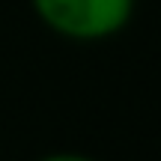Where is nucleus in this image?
I'll return each mask as SVG.
<instances>
[{"label":"nucleus","mask_w":161,"mask_h":161,"mask_svg":"<svg viewBox=\"0 0 161 161\" xmlns=\"http://www.w3.org/2000/svg\"><path fill=\"white\" fill-rule=\"evenodd\" d=\"M33 9L54 33L96 42L119 33L134 12V0H33Z\"/></svg>","instance_id":"obj_1"},{"label":"nucleus","mask_w":161,"mask_h":161,"mask_svg":"<svg viewBox=\"0 0 161 161\" xmlns=\"http://www.w3.org/2000/svg\"><path fill=\"white\" fill-rule=\"evenodd\" d=\"M42 161H92V158H84V155H72V152H60V155H48Z\"/></svg>","instance_id":"obj_2"}]
</instances>
